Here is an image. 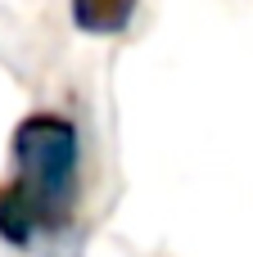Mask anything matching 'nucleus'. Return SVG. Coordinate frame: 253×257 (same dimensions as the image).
<instances>
[{
    "label": "nucleus",
    "instance_id": "f257e3e1",
    "mask_svg": "<svg viewBox=\"0 0 253 257\" xmlns=\"http://www.w3.org/2000/svg\"><path fill=\"white\" fill-rule=\"evenodd\" d=\"M14 163L18 185L32 194L41 230L59 235L77 217V167H81V136L59 113H32L14 126Z\"/></svg>",
    "mask_w": 253,
    "mask_h": 257
},
{
    "label": "nucleus",
    "instance_id": "f03ea898",
    "mask_svg": "<svg viewBox=\"0 0 253 257\" xmlns=\"http://www.w3.org/2000/svg\"><path fill=\"white\" fill-rule=\"evenodd\" d=\"M36 230H41V217H36L32 194H27L18 181L0 185V239L14 244V248H27V244L36 239Z\"/></svg>",
    "mask_w": 253,
    "mask_h": 257
},
{
    "label": "nucleus",
    "instance_id": "7ed1b4c3",
    "mask_svg": "<svg viewBox=\"0 0 253 257\" xmlns=\"http://www.w3.org/2000/svg\"><path fill=\"white\" fill-rule=\"evenodd\" d=\"M140 0H72V23L91 36H118L131 27Z\"/></svg>",
    "mask_w": 253,
    "mask_h": 257
}]
</instances>
